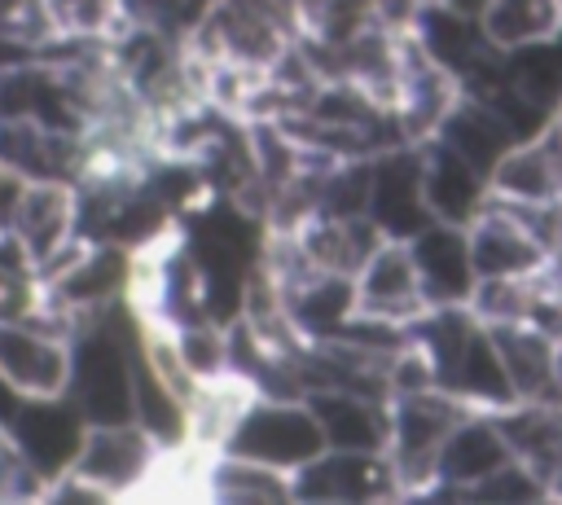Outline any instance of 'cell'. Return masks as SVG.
<instances>
[{"label": "cell", "mask_w": 562, "mask_h": 505, "mask_svg": "<svg viewBox=\"0 0 562 505\" xmlns=\"http://www.w3.org/2000/svg\"><path fill=\"white\" fill-rule=\"evenodd\" d=\"M443 4H452V9H461V13H479V18H483V9H487L492 0H443Z\"/></svg>", "instance_id": "obj_22"}, {"label": "cell", "mask_w": 562, "mask_h": 505, "mask_svg": "<svg viewBox=\"0 0 562 505\" xmlns=\"http://www.w3.org/2000/svg\"><path fill=\"white\" fill-rule=\"evenodd\" d=\"M413 259H417V277L422 290L430 299V307H457L474 299L479 285V268L470 255V233L461 224H426L417 237H408Z\"/></svg>", "instance_id": "obj_10"}, {"label": "cell", "mask_w": 562, "mask_h": 505, "mask_svg": "<svg viewBox=\"0 0 562 505\" xmlns=\"http://www.w3.org/2000/svg\"><path fill=\"white\" fill-rule=\"evenodd\" d=\"M369 220L391 242H408L426 224H435L430 202H426V184H422V145L404 141V145H391V149H382L373 158V171H369Z\"/></svg>", "instance_id": "obj_6"}, {"label": "cell", "mask_w": 562, "mask_h": 505, "mask_svg": "<svg viewBox=\"0 0 562 505\" xmlns=\"http://www.w3.org/2000/svg\"><path fill=\"white\" fill-rule=\"evenodd\" d=\"M509 452L544 483L553 487L562 470V400H514L496 413Z\"/></svg>", "instance_id": "obj_15"}, {"label": "cell", "mask_w": 562, "mask_h": 505, "mask_svg": "<svg viewBox=\"0 0 562 505\" xmlns=\"http://www.w3.org/2000/svg\"><path fill=\"white\" fill-rule=\"evenodd\" d=\"M483 31L496 48L553 40L562 31V0H492L483 9Z\"/></svg>", "instance_id": "obj_19"}, {"label": "cell", "mask_w": 562, "mask_h": 505, "mask_svg": "<svg viewBox=\"0 0 562 505\" xmlns=\"http://www.w3.org/2000/svg\"><path fill=\"white\" fill-rule=\"evenodd\" d=\"M9 228L35 259V272L70 242L79 237V184L70 180H26L13 206Z\"/></svg>", "instance_id": "obj_9"}, {"label": "cell", "mask_w": 562, "mask_h": 505, "mask_svg": "<svg viewBox=\"0 0 562 505\" xmlns=\"http://www.w3.org/2000/svg\"><path fill=\"white\" fill-rule=\"evenodd\" d=\"M422 184H426L430 215L443 224H461V228H470L474 215L492 198V180L435 136L422 141Z\"/></svg>", "instance_id": "obj_12"}, {"label": "cell", "mask_w": 562, "mask_h": 505, "mask_svg": "<svg viewBox=\"0 0 562 505\" xmlns=\"http://www.w3.org/2000/svg\"><path fill=\"white\" fill-rule=\"evenodd\" d=\"M505 461H514L509 444H505V430L496 422V413H483L474 408L457 430L452 439L443 444V457H439V487L435 492H448V496H465L474 483H483L492 470H501Z\"/></svg>", "instance_id": "obj_14"}, {"label": "cell", "mask_w": 562, "mask_h": 505, "mask_svg": "<svg viewBox=\"0 0 562 505\" xmlns=\"http://www.w3.org/2000/svg\"><path fill=\"white\" fill-rule=\"evenodd\" d=\"M487 329L496 338V351L505 360V373L518 400H562L558 395V343L549 334H540L527 321H496Z\"/></svg>", "instance_id": "obj_16"}, {"label": "cell", "mask_w": 562, "mask_h": 505, "mask_svg": "<svg viewBox=\"0 0 562 505\" xmlns=\"http://www.w3.org/2000/svg\"><path fill=\"white\" fill-rule=\"evenodd\" d=\"M18 404H22V395H18V391H13L9 382H4V373H0V422H9Z\"/></svg>", "instance_id": "obj_21"}, {"label": "cell", "mask_w": 562, "mask_h": 505, "mask_svg": "<svg viewBox=\"0 0 562 505\" xmlns=\"http://www.w3.org/2000/svg\"><path fill=\"white\" fill-rule=\"evenodd\" d=\"M162 457L167 448L140 422H110V426H88L83 448L70 470L114 501V496L145 492L158 479Z\"/></svg>", "instance_id": "obj_3"}, {"label": "cell", "mask_w": 562, "mask_h": 505, "mask_svg": "<svg viewBox=\"0 0 562 505\" xmlns=\"http://www.w3.org/2000/svg\"><path fill=\"white\" fill-rule=\"evenodd\" d=\"M356 285V316L364 321H382V325H400L408 329L413 321H422L430 312V299L422 290L417 277V259L408 242H382L351 277Z\"/></svg>", "instance_id": "obj_5"}, {"label": "cell", "mask_w": 562, "mask_h": 505, "mask_svg": "<svg viewBox=\"0 0 562 505\" xmlns=\"http://www.w3.org/2000/svg\"><path fill=\"white\" fill-rule=\"evenodd\" d=\"M325 430L312 413L307 400H285V395H255L250 408L241 413L237 430L228 435L224 452L255 457L263 465H277L285 474L303 470L325 452Z\"/></svg>", "instance_id": "obj_2"}, {"label": "cell", "mask_w": 562, "mask_h": 505, "mask_svg": "<svg viewBox=\"0 0 562 505\" xmlns=\"http://www.w3.org/2000/svg\"><path fill=\"white\" fill-rule=\"evenodd\" d=\"M465 233H470V255H474L479 281L483 277H531L549 263V250L496 198H487V206L474 215V224Z\"/></svg>", "instance_id": "obj_11"}, {"label": "cell", "mask_w": 562, "mask_h": 505, "mask_svg": "<svg viewBox=\"0 0 562 505\" xmlns=\"http://www.w3.org/2000/svg\"><path fill=\"white\" fill-rule=\"evenodd\" d=\"M0 373L22 400H53L70 386V334L48 321H0Z\"/></svg>", "instance_id": "obj_4"}, {"label": "cell", "mask_w": 562, "mask_h": 505, "mask_svg": "<svg viewBox=\"0 0 562 505\" xmlns=\"http://www.w3.org/2000/svg\"><path fill=\"white\" fill-rule=\"evenodd\" d=\"M549 496H553V501H562V470H558V479H553V487H549Z\"/></svg>", "instance_id": "obj_23"}, {"label": "cell", "mask_w": 562, "mask_h": 505, "mask_svg": "<svg viewBox=\"0 0 562 505\" xmlns=\"http://www.w3.org/2000/svg\"><path fill=\"white\" fill-rule=\"evenodd\" d=\"M404 496L395 465L386 452H347L325 448L316 461L294 470V501L312 505H364V501H391Z\"/></svg>", "instance_id": "obj_7"}, {"label": "cell", "mask_w": 562, "mask_h": 505, "mask_svg": "<svg viewBox=\"0 0 562 505\" xmlns=\"http://www.w3.org/2000/svg\"><path fill=\"white\" fill-rule=\"evenodd\" d=\"M474 408L443 391V386H422V391H400L391 395V439L386 457L395 465L400 492L404 496H426L439 487V457L452 430L470 417Z\"/></svg>", "instance_id": "obj_1"}, {"label": "cell", "mask_w": 562, "mask_h": 505, "mask_svg": "<svg viewBox=\"0 0 562 505\" xmlns=\"http://www.w3.org/2000/svg\"><path fill=\"white\" fill-rule=\"evenodd\" d=\"M558 395H562V347H558Z\"/></svg>", "instance_id": "obj_24"}, {"label": "cell", "mask_w": 562, "mask_h": 505, "mask_svg": "<svg viewBox=\"0 0 562 505\" xmlns=\"http://www.w3.org/2000/svg\"><path fill=\"white\" fill-rule=\"evenodd\" d=\"M202 496L206 501H233V505H268V501H294V474L263 465L255 457L237 452H211L202 465Z\"/></svg>", "instance_id": "obj_18"}, {"label": "cell", "mask_w": 562, "mask_h": 505, "mask_svg": "<svg viewBox=\"0 0 562 505\" xmlns=\"http://www.w3.org/2000/svg\"><path fill=\"white\" fill-rule=\"evenodd\" d=\"M57 40H114L127 26V0H44Z\"/></svg>", "instance_id": "obj_20"}, {"label": "cell", "mask_w": 562, "mask_h": 505, "mask_svg": "<svg viewBox=\"0 0 562 505\" xmlns=\"http://www.w3.org/2000/svg\"><path fill=\"white\" fill-rule=\"evenodd\" d=\"M325 430L329 448H347V452H386L391 439V400H373V395H356V391H338V386H321L303 395Z\"/></svg>", "instance_id": "obj_13"}, {"label": "cell", "mask_w": 562, "mask_h": 505, "mask_svg": "<svg viewBox=\"0 0 562 505\" xmlns=\"http://www.w3.org/2000/svg\"><path fill=\"white\" fill-rule=\"evenodd\" d=\"M435 141H443L448 149H457V154H461L465 162H474L487 180H492L496 162L518 145V136H514V127L505 123V114H501L496 105L479 101V97H465V92H461V101L448 110V119L439 123Z\"/></svg>", "instance_id": "obj_17"}, {"label": "cell", "mask_w": 562, "mask_h": 505, "mask_svg": "<svg viewBox=\"0 0 562 505\" xmlns=\"http://www.w3.org/2000/svg\"><path fill=\"white\" fill-rule=\"evenodd\" d=\"M4 426H9V435L18 439L22 457H26L48 483L75 465V457H79V448H83V435H88V417L79 413V404H75L70 395L22 400Z\"/></svg>", "instance_id": "obj_8"}]
</instances>
